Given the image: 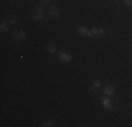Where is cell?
Segmentation results:
<instances>
[{"label": "cell", "instance_id": "1", "mask_svg": "<svg viewBox=\"0 0 132 127\" xmlns=\"http://www.w3.org/2000/svg\"><path fill=\"white\" fill-rule=\"evenodd\" d=\"M101 106L107 110H112V102H111V99H110V96L101 97Z\"/></svg>", "mask_w": 132, "mask_h": 127}, {"label": "cell", "instance_id": "2", "mask_svg": "<svg viewBox=\"0 0 132 127\" xmlns=\"http://www.w3.org/2000/svg\"><path fill=\"white\" fill-rule=\"evenodd\" d=\"M77 33L80 34V36H84V37H90V38H93V33L90 30H87V27H84V25H80L79 28H77Z\"/></svg>", "mask_w": 132, "mask_h": 127}, {"label": "cell", "instance_id": "3", "mask_svg": "<svg viewBox=\"0 0 132 127\" xmlns=\"http://www.w3.org/2000/svg\"><path fill=\"white\" fill-rule=\"evenodd\" d=\"M32 18L34 20H42L44 18V9L38 6V7L35 9V11L32 13Z\"/></svg>", "mask_w": 132, "mask_h": 127}, {"label": "cell", "instance_id": "4", "mask_svg": "<svg viewBox=\"0 0 132 127\" xmlns=\"http://www.w3.org/2000/svg\"><path fill=\"white\" fill-rule=\"evenodd\" d=\"M59 59H61L62 62H70L72 55L69 52H65V51H59Z\"/></svg>", "mask_w": 132, "mask_h": 127}, {"label": "cell", "instance_id": "5", "mask_svg": "<svg viewBox=\"0 0 132 127\" xmlns=\"http://www.w3.org/2000/svg\"><path fill=\"white\" fill-rule=\"evenodd\" d=\"M48 14H49V17H52V18H58L59 17V10L55 6H51V7L48 9Z\"/></svg>", "mask_w": 132, "mask_h": 127}, {"label": "cell", "instance_id": "6", "mask_svg": "<svg viewBox=\"0 0 132 127\" xmlns=\"http://www.w3.org/2000/svg\"><path fill=\"white\" fill-rule=\"evenodd\" d=\"M103 92H104L105 96H112V95H114V86H112V85H105L104 89H103Z\"/></svg>", "mask_w": 132, "mask_h": 127}, {"label": "cell", "instance_id": "7", "mask_svg": "<svg viewBox=\"0 0 132 127\" xmlns=\"http://www.w3.org/2000/svg\"><path fill=\"white\" fill-rule=\"evenodd\" d=\"M92 33H93V36H94V37H103V36H104V30H103L101 27H96V28H93Z\"/></svg>", "mask_w": 132, "mask_h": 127}, {"label": "cell", "instance_id": "8", "mask_svg": "<svg viewBox=\"0 0 132 127\" xmlns=\"http://www.w3.org/2000/svg\"><path fill=\"white\" fill-rule=\"evenodd\" d=\"M14 38H15V41H24L26 40V33L24 31H15Z\"/></svg>", "mask_w": 132, "mask_h": 127}, {"label": "cell", "instance_id": "9", "mask_svg": "<svg viewBox=\"0 0 132 127\" xmlns=\"http://www.w3.org/2000/svg\"><path fill=\"white\" fill-rule=\"evenodd\" d=\"M100 86H101V82H100L98 79H96V81L92 82V85H90V89H92V90H97V89H100Z\"/></svg>", "mask_w": 132, "mask_h": 127}, {"label": "cell", "instance_id": "10", "mask_svg": "<svg viewBox=\"0 0 132 127\" xmlns=\"http://www.w3.org/2000/svg\"><path fill=\"white\" fill-rule=\"evenodd\" d=\"M9 28H10V24H9L6 20H2V24H0V30H2V33L9 31Z\"/></svg>", "mask_w": 132, "mask_h": 127}, {"label": "cell", "instance_id": "11", "mask_svg": "<svg viewBox=\"0 0 132 127\" xmlns=\"http://www.w3.org/2000/svg\"><path fill=\"white\" fill-rule=\"evenodd\" d=\"M48 52L51 54V55H53V54L56 52V47L53 45V44H49V45H48Z\"/></svg>", "mask_w": 132, "mask_h": 127}, {"label": "cell", "instance_id": "12", "mask_svg": "<svg viewBox=\"0 0 132 127\" xmlns=\"http://www.w3.org/2000/svg\"><path fill=\"white\" fill-rule=\"evenodd\" d=\"M49 3H51V0H41V3H39V7L45 9V6H48Z\"/></svg>", "mask_w": 132, "mask_h": 127}, {"label": "cell", "instance_id": "13", "mask_svg": "<svg viewBox=\"0 0 132 127\" xmlns=\"http://www.w3.org/2000/svg\"><path fill=\"white\" fill-rule=\"evenodd\" d=\"M51 126H53V122H52V120H48V122L42 123V127H51Z\"/></svg>", "mask_w": 132, "mask_h": 127}, {"label": "cell", "instance_id": "14", "mask_svg": "<svg viewBox=\"0 0 132 127\" xmlns=\"http://www.w3.org/2000/svg\"><path fill=\"white\" fill-rule=\"evenodd\" d=\"M122 2H124L127 6H132V0H122Z\"/></svg>", "mask_w": 132, "mask_h": 127}, {"label": "cell", "instance_id": "15", "mask_svg": "<svg viewBox=\"0 0 132 127\" xmlns=\"http://www.w3.org/2000/svg\"><path fill=\"white\" fill-rule=\"evenodd\" d=\"M10 24H11V25H15V24H17V21H15V18H11V20H10Z\"/></svg>", "mask_w": 132, "mask_h": 127}]
</instances>
